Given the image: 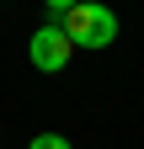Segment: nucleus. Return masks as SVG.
Masks as SVG:
<instances>
[{
	"mask_svg": "<svg viewBox=\"0 0 144 149\" xmlns=\"http://www.w3.org/2000/svg\"><path fill=\"white\" fill-rule=\"evenodd\" d=\"M27 149H75V144H69L64 133H32V139H27Z\"/></svg>",
	"mask_w": 144,
	"mask_h": 149,
	"instance_id": "3",
	"label": "nucleus"
},
{
	"mask_svg": "<svg viewBox=\"0 0 144 149\" xmlns=\"http://www.w3.org/2000/svg\"><path fill=\"white\" fill-rule=\"evenodd\" d=\"M59 27H64V37L75 48H91V53H101V48H112L117 43V16L101 6V0H80V6H69L64 16H59Z\"/></svg>",
	"mask_w": 144,
	"mask_h": 149,
	"instance_id": "1",
	"label": "nucleus"
},
{
	"mask_svg": "<svg viewBox=\"0 0 144 149\" xmlns=\"http://www.w3.org/2000/svg\"><path fill=\"white\" fill-rule=\"evenodd\" d=\"M43 6H48V16H64L69 6H80V0H43Z\"/></svg>",
	"mask_w": 144,
	"mask_h": 149,
	"instance_id": "4",
	"label": "nucleus"
},
{
	"mask_svg": "<svg viewBox=\"0 0 144 149\" xmlns=\"http://www.w3.org/2000/svg\"><path fill=\"white\" fill-rule=\"evenodd\" d=\"M27 59H32V69L59 74L69 59H75V43L64 37V27H59V22H48V27H38V32L27 37Z\"/></svg>",
	"mask_w": 144,
	"mask_h": 149,
	"instance_id": "2",
	"label": "nucleus"
}]
</instances>
